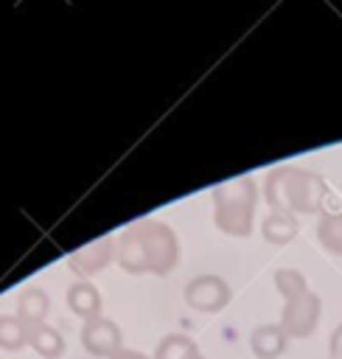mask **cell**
<instances>
[{"mask_svg": "<svg viewBox=\"0 0 342 359\" xmlns=\"http://www.w3.org/2000/svg\"><path fill=\"white\" fill-rule=\"evenodd\" d=\"M48 309V297L39 289H28L20 297V317L25 323H42V314Z\"/></svg>", "mask_w": 342, "mask_h": 359, "instance_id": "cell-6", "label": "cell"}, {"mask_svg": "<svg viewBox=\"0 0 342 359\" xmlns=\"http://www.w3.org/2000/svg\"><path fill=\"white\" fill-rule=\"evenodd\" d=\"M286 345V334L283 328H275V325H264L252 334V351L261 356V359H275Z\"/></svg>", "mask_w": 342, "mask_h": 359, "instance_id": "cell-5", "label": "cell"}, {"mask_svg": "<svg viewBox=\"0 0 342 359\" xmlns=\"http://www.w3.org/2000/svg\"><path fill=\"white\" fill-rule=\"evenodd\" d=\"M81 339H84V348H87L90 353H95V356L115 353V351H118V345H121L118 325H115V323H109V320H98V317H95V320H90V323L84 325Z\"/></svg>", "mask_w": 342, "mask_h": 359, "instance_id": "cell-1", "label": "cell"}, {"mask_svg": "<svg viewBox=\"0 0 342 359\" xmlns=\"http://www.w3.org/2000/svg\"><path fill=\"white\" fill-rule=\"evenodd\" d=\"M157 359H196V348H193V342H188L185 337H168V339L160 345Z\"/></svg>", "mask_w": 342, "mask_h": 359, "instance_id": "cell-7", "label": "cell"}, {"mask_svg": "<svg viewBox=\"0 0 342 359\" xmlns=\"http://www.w3.org/2000/svg\"><path fill=\"white\" fill-rule=\"evenodd\" d=\"M216 297L219 303H227V286L219 280V278H199V280H193V283H188V289H185V297H188V303L191 306H196V309H202L205 311V297Z\"/></svg>", "mask_w": 342, "mask_h": 359, "instance_id": "cell-3", "label": "cell"}, {"mask_svg": "<svg viewBox=\"0 0 342 359\" xmlns=\"http://www.w3.org/2000/svg\"><path fill=\"white\" fill-rule=\"evenodd\" d=\"M320 238L331 252H342V213L339 216H325L320 222Z\"/></svg>", "mask_w": 342, "mask_h": 359, "instance_id": "cell-8", "label": "cell"}, {"mask_svg": "<svg viewBox=\"0 0 342 359\" xmlns=\"http://www.w3.org/2000/svg\"><path fill=\"white\" fill-rule=\"evenodd\" d=\"M22 342H25V328H22V323H20V320H11V317H0V345L17 351Z\"/></svg>", "mask_w": 342, "mask_h": 359, "instance_id": "cell-9", "label": "cell"}, {"mask_svg": "<svg viewBox=\"0 0 342 359\" xmlns=\"http://www.w3.org/2000/svg\"><path fill=\"white\" fill-rule=\"evenodd\" d=\"M25 339H28L45 359H56V356H62V351H64L62 334H59L56 328L45 325V323H28V325H25Z\"/></svg>", "mask_w": 342, "mask_h": 359, "instance_id": "cell-2", "label": "cell"}, {"mask_svg": "<svg viewBox=\"0 0 342 359\" xmlns=\"http://www.w3.org/2000/svg\"><path fill=\"white\" fill-rule=\"evenodd\" d=\"M331 353H334L336 359H342V325L334 331V339H331Z\"/></svg>", "mask_w": 342, "mask_h": 359, "instance_id": "cell-10", "label": "cell"}, {"mask_svg": "<svg viewBox=\"0 0 342 359\" xmlns=\"http://www.w3.org/2000/svg\"><path fill=\"white\" fill-rule=\"evenodd\" d=\"M67 303L76 314L90 317V320H95L98 311H101V297L90 283H73L70 292H67Z\"/></svg>", "mask_w": 342, "mask_h": 359, "instance_id": "cell-4", "label": "cell"}, {"mask_svg": "<svg viewBox=\"0 0 342 359\" xmlns=\"http://www.w3.org/2000/svg\"><path fill=\"white\" fill-rule=\"evenodd\" d=\"M115 359H146L143 353H135V351H118Z\"/></svg>", "mask_w": 342, "mask_h": 359, "instance_id": "cell-11", "label": "cell"}]
</instances>
